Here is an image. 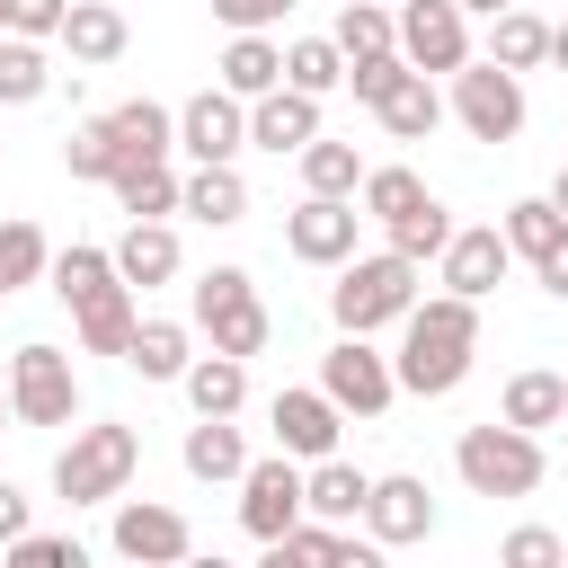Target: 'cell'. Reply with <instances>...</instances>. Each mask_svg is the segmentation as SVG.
Segmentation results:
<instances>
[{
    "mask_svg": "<svg viewBox=\"0 0 568 568\" xmlns=\"http://www.w3.org/2000/svg\"><path fill=\"white\" fill-rule=\"evenodd\" d=\"M399 71H408L399 53H373V62H346V89H355V106H382V89H390Z\"/></svg>",
    "mask_w": 568,
    "mask_h": 568,
    "instance_id": "bcb514c9",
    "label": "cell"
},
{
    "mask_svg": "<svg viewBox=\"0 0 568 568\" xmlns=\"http://www.w3.org/2000/svg\"><path fill=\"white\" fill-rule=\"evenodd\" d=\"M0 568H89V550H80L71 532H18V541L0 550Z\"/></svg>",
    "mask_w": 568,
    "mask_h": 568,
    "instance_id": "7bdbcfd3",
    "label": "cell"
},
{
    "mask_svg": "<svg viewBox=\"0 0 568 568\" xmlns=\"http://www.w3.org/2000/svg\"><path fill=\"white\" fill-rule=\"evenodd\" d=\"M62 169H71V178H98V186H115V151H106V124H98V115L62 133Z\"/></svg>",
    "mask_w": 568,
    "mask_h": 568,
    "instance_id": "60d3db41",
    "label": "cell"
},
{
    "mask_svg": "<svg viewBox=\"0 0 568 568\" xmlns=\"http://www.w3.org/2000/svg\"><path fill=\"white\" fill-rule=\"evenodd\" d=\"M284 89H302V98L346 89V53H337V36H293V44H284Z\"/></svg>",
    "mask_w": 568,
    "mask_h": 568,
    "instance_id": "e575fe53",
    "label": "cell"
},
{
    "mask_svg": "<svg viewBox=\"0 0 568 568\" xmlns=\"http://www.w3.org/2000/svg\"><path fill=\"white\" fill-rule=\"evenodd\" d=\"M53 89V62H44V44H27V36H0V106H36Z\"/></svg>",
    "mask_w": 568,
    "mask_h": 568,
    "instance_id": "74e56055",
    "label": "cell"
},
{
    "mask_svg": "<svg viewBox=\"0 0 568 568\" xmlns=\"http://www.w3.org/2000/svg\"><path fill=\"white\" fill-rule=\"evenodd\" d=\"M71 328H80V346H89V355H124V346H133V328H142L133 284H106V293L71 302Z\"/></svg>",
    "mask_w": 568,
    "mask_h": 568,
    "instance_id": "7402d4cb",
    "label": "cell"
},
{
    "mask_svg": "<svg viewBox=\"0 0 568 568\" xmlns=\"http://www.w3.org/2000/svg\"><path fill=\"white\" fill-rule=\"evenodd\" d=\"M178 151H186L195 169L240 160V151H248V98H231L222 80H213L204 98H186V106H178Z\"/></svg>",
    "mask_w": 568,
    "mask_h": 568,
    "instance_id": "30bf717a",
    "label": "cell"
},
{
    "mask_svg": "<svg viewBox=\"0 0 568 568\" xmlns=\"http://www.w3.org/2000/svg\"><path fill=\"white\" fill-rule=\"evenodd\" d=\"M470 355H479V302H462V293H426V302L399 320V355H390V373H399V390L444 399V390H462Z\"/></svg>",
    "mask_w": 568,
    "mask_h": 568,
    "instance_id": "6da1fadb",
    "label": "cell"
},
{
    "mask_svg": "<svg viewBox=\"0 0 568 568\" xmlns=\"http://www.w3.org/2000/svg\"><path fill=\"white\" fill-rule=\"evenodd\" d=\"M178 568H231V559H213V550H186V559H178Z\"/></svg>",
    "mask_w": 568,
    "mask_h": 568,
    "instance_id": "db71d44e",
    "label": "cell"
},
{
    "mask_svg": "<svg viewBox=\"0 0 568 568\" xmlns=\"http://www.w3.org/2000/svg\"><path fill=\"white\" fill-rule=\"evenodd\" d=\"M195 550V524L178 515V506H160V497H124L115 506V559H133V568H178Z\"/></svg>",
    "mask_w": 568,
    "mask_h": 568,
    "instance_id": "4fadbf2b",
    "label": "cell"
},
{
    "mask_svg": "<svg viewBox=\"0 0 568 568\" xmlns=\"http://www.w3.org/2000/svg\"><path fill=\"white\" fill-rule=\"evenodd\" d=\"M337 53H346V62L399 53V9H382V0H346V9H337Z\"/></svg>",
    "mask_w": 568,
    "mask_h": 568,
    "instance_id": "836d02e7",
    "label": "cell"
},
{
    "mask_svg": "<svg viewBox=\"0 0 568 568\" xmlns=\"http://www.w3.org/2000/svg\"><path fill=\"white\" fill-rule=\"evenodd\" d=\"M417 204H426V178H417V169H364V213H373L382 231L408 222Z\"/></svg>",
    "mask_w": 568,
    "mask_h": 568,
    "instance_id": "f35d334b",
    "label": "cell"
},
{
    "mask_svg": "<svg viewBox=\"0 0 568 568\" xmlns=\"http://www.w3.org/2000/svg\"><path fill=\"white\" fill-rule=\"evenodd\" d=\"M213 71H222L231 98H266V89H284V44L275 36H231Z\"/></svg>",
    "mask_w": 568,
    "mask_h": 568,
    "instance_id": "484cf974",
    "label": "cell"
},
{
    "mask_svg": "<svg viewBox=\"0 0 568 568\" xmlns=\"http://www.w3.org/2000/svg\"><path fill=\"white\" fill-rule=\"evenodd\" d=\"M178 195H186V178H178L169 160H142V169H115V204H124L133 222H169V213H178Z\"/></svg>",
    "mask_w": 568,
    "mask_h": 568,
    "instance_id": "f546056e",
    "label": "cell"
},
{
    "mask_svg": "<svg viewBox=\"0 0 568 568\" xmlns=\"http://www.w3.org/2000/svg\"><path fill=\"white\" fill-rule=\"evenodd\" d=\"M186 399H195V417H240L248 408V364L240 355H195L186 364Z\"/></svg>",
    "mask_w": 568,
    "mask_h": 568,
    "instance_id": "f1b7e54d",
    "label": "cell"
},
{
    "mask_svg": "<svg viewBox=\"0 0 568 568\" xmlns=\"http://www.w3.org/2000/svg\"><path fill=\"white\" fill-rule=\"evenodd\" d=\"M62 18H71V0H9V36H27V44H53Z\"/></svg>",
    "mask_w": 568,
    "mask_h": 568,
    "instance_id": "ee69618b",
    "label": "cell"
},
{
    "mask_svg": "<svg viewBox=\"0 0 568 568\" xmlns=\"http://www.w3.org/2000/svg\"><path fill=\"white\" fill-rule=\"evenodd\" d=\"M266 426H275V453H293V462H328V453H337L346 408H337L328 390H275Z\"/></svg>",
    "mask_w": 568,
    "mask_h": 568,
    "instance_id": "5bb4252c",
    "label": "cell"
},
{
    "mask_svg": "<svg viewBox=\"0 0 568 568\" xmlns=\"http://www.w3.org/2000/svg\"><path fill=\"white\" fill-rule=\"evenodd\" d=\"M462 9H470V18H497V9H515V0H462Z\"/></svg>",
    "mask_w": 568,
    "mask_h": 568,
    "instance_id": "f5cc1de1",
    "label": "cell"
},
{
    "mask_svg": "<svg viewBox=\"0 0 568 568\" xmlns=\"http://www.w3.org/2000/svg\"><path fill=\"white\" fill-rule=\"evenodd\" d=\"M497 568H568V541H559L550 524H515V532L497 541Z\"/></svg>",
    "mask_w": 568,
    "mask_h": 568,
    "instance_id": "b9f144b4",
    "label": "cell"
},
{
    "mask_svg": "<svg viewBox=\"0 0 568 568\" xmlns=\"http://www.w3.org/2000/svg\"><path fill=\"white\" fill-rule=\"evenodd\" d=\"M320 568H390V559H382V541H373V532H364V541H355V532H337Z\"/></svg>",
    "mask_w": 568,
    "mask_h": 568,
    "instance_id": "7dc6e473",
    "label": "cell"
},
{
    "mask_svg": "<svg viewBox=\"0 0 568 568\" xmlns=\"http://www.w3.org/2000/svg\"><path fill=\"white\" fill-rule=\"evenodd\" d=\"M248 142L275 151V160H284V151L302 160V151L320 142V98H302V89H266V98H248Z\"/></svg>",
    "mask_w": 568,
    "mask_h": 568,
    "instance_id": "ac0fdd59",
    "label": "cell"
},
{
    "mask_svg": "<svg viewBox=\"0 0 568 568\" xmlns=\"http://www.w3.org/2000/svg\"><path fill=\"white\" fill-rule=\"evenodd\" d=\"M373 115H382V133H390V142H426V133L444 124V98H435V80H426V71H399V80L382 89V106H373Z\"/></svg>",
    "mask_w": 568,
    "mask_h": 568,
    "instance_id": "603a6c76",
    "label": "cell"
},
{
    "mask_svg": "<svg viewBox=\"0 0 568 568\" xmlns=\"http://www.w3.org/2000/svg\"><path fill=\"white\" fill-rule=\"evenodd\" d=\"M364 497H373V470H355V462H311L302 470V506L320 515V524H364Z\"/></svg>",
    "mask_w": 568,
    "mask_h": 568,
    "instance_id": "44dd1931",
    "label": "cell"
},
{
    "mask_svg": "<svg viewBox=\"0 0 568 568\" xmlns=\"http://www.w3.org/2000/svg\"><path fill=\"white\" fill-rule=\"evenodd\" d=\"M453 470H462V488L470 497H532L541 488V435H524V426H462V444H453Z\"/></svg>",
    "mask_w": 568,
    "mask_h": 568,
    "instance_id": "277c9868",
    "label": "cell"
},
{
    "mask_svg": "<svg viewBox=\"0 0 568 568\" xmlns=\"http://www.w3.org/2000/svg\"><path fill=\"white\" fill-rule=\"evenodd\" d=\"M453 231H462V222H453V213H444V204H435V195H426V204H417V213H408V222H390V248H399V257H417V266H426V257H444V248H453Z\"/></svg>",
    "mask_w": 568,
    "mask_h": 568,
    "instance_id": "ab89813d",
    "label": "cell"
},
{
    "mask_svg": "<svg viewBox=\"0 0 568 568\" xmlns=\"http://www.w3.org/2000/svg\"><path fill=\"white\" fill-rule=\"evenodd\" d=\"M53 293H62V311L71 302H89V293H106V284H124L115 275V248H98V240H71V248H53Z\"/></svg>",
    "mask_w": 568,
    "mask_h": 568,
    "instance_id": "1f68e13d",
    "label": "cell"
},
{
    "mask_svg": "<svg viewBox=\"0 0 568 568\" xmlns=\"http://www.w3.org/2000/svg\"><path fill=\"white\" fill-rule=\"evenodd\" d=\"M435 266H444V293H462V302H488V293L506 284L515 248H506V231H497V222H470V231H453V248H444Z\"/></svg>",
    "mask_w": 568,
    "mask_h": 568,
    "instance_id": "9a60e30c",
    "label": "cell"
},
{
    "mask_svg": "<svg viewBox=\"0 0 568 568\" xmlns=\"http://www.w3.org/2000/svg\"><path fill=\"white\" fill-rule=\"evenodd\" d=\"M124 364H133L142 382H186V364H195V328H186V320H142L133 346H124Z\"/></svg>",
    "mask_w": 568,
    "mask_h": 568,
    "instance_id": "cb8c5ba5",
    "label": "cell"
},
{
    "mask_svg": "<svg viewBox=\"0 0 568 568\" xmlns=\"http://www.w3.org/2000/svg\"><path fill=\"white\" fill-rule=\"evenodd\" d=\"M178 266H186V248H178V231H169V222H124V240H115V275H124L133 293L169 284Z\"/></svg>",
    "mask_w": 568,
    "mask_h": 568,
    "instance_id": "ffe728a7",
    "label": "cell"
},
{
    "mask_svg": "<svg viewBox=\"0 0 568 568\" xmlns=\"http://www.w3.org/2000/svg\"><path fill=\"white\" fill-rule=\"evenodd\" d=\"M364 532H373L382 550H399V541H426V532H435V497H426V479H417V470H390V479H373V497H364Z\"/></svg>",
    "mask_w": 568,
    "mask_h": 568,
    "instance_id": "2e32d148",
    "label": "cell"
},
{
    "mask_svg": "<svg viewBox=\"0 0 568 568\" xmlns=\"http://www.w3.org/2000/svg\"><path fill=\"white\" fill-rule=\"evenodd\" d=\"M355 231H364L355 195H302V204L284 213V248H293L302 266H346V257H355Z\"/></svg>",
    "mask_w": 568,
    "mask_h": 568,
    "instance_id": "7c38bea8",
    "label": "cell"
},
{
    "mask_svg": "<svg viewBox=\"0 0 568 568\" xmlns=\"http://www.w3.org/2000/svg\"><path fill=\"white\" fill-rule=\"evenodd\" d=\"M18 532H36V524H27V497H18V488H9V479H0V550H9V541H18Z\"/></svg>",
    "mask_w": 568,
    "mask_h": 568,
    "instance_id": "681fc988",
    "label": "cell"
},
{
    "mask_svg": "<svg viewBox=\"0 0 568 568\" xmlns=\"http://www.w3.org/2000/svg\"><path fill=\"white\" fill-rule=\"evenodd\" d=\"M178 213H195V222L231 231V222L248 213V178H240V160H222V169H195V178H186V195H178Z\"/></svg>",
    "mask_w": 568,
    "mask_h": 568,
    "instance_id": "83f0119b",
    "label": "cell"
},
{
    "mask_svg": "<svg viewBox=\"0 0 568 568\" xmlns=\"http://www.w3.org/2000/svg\"><path fill=\"white\" fill-rule=\"evenodd\" d=\"M550 62H559V71H568V18H559V27H550Z\"/></svg>",
    "mask_w": 568,
    "mask_h": 568,
    "instance_id": "f907efd6",
    "label": "cell"
},
{
    "mask_svg": "<svg viewBox=\"0 0 568 568\" xmlns=\"http://www.w3.org/2000/svg\"><path fill=\"white\" fill-rule=\"evenodd\" d=\"M506 426H524V435L568 426V373H550V364L515 373V382H506Z\"/></svg>",
    "mask_w": 568,
    "mask_h": 568,
    "instance_id": "4316f807",
    "label": "cell"
},
{
    "mask_svg": "<svg viewBox=\"0 0 568 568\" xmlns=\"http://www.w3.org/2000/svg\"><path fill=\"white\" fill-rule=\"evenodd\" d=\"M488 62H497V71H541V62H550V18H532L524 0L497 9V18H488Z\"/></svg>",
    "mask_w": 568,
    "mask_h": 568,
    "instance_id": "d4e9b609",
    "label": "cell"
},
{
    "mask_svg": "<svg viewBox=\"0 0 568 568\" xmlns=\"http://www.w3.org/2000/svg\"><path fill=\"white\" fill-rule=\"evenodd\" d=\"M302 515H311V506H302V462H293V453H266V462L240 470V524H248L257 541H284Z\"/></svg>",
    "mask_w": 568,
    "mask_h": 568,
    "instance_id": "8fae6325",
    "label": "cell"
},
{
    "mask_svg": "<svg viewBox=\"0 0 568 568\" xmlns=\"http://www.w3.org/2000/svg\"><path fill=\"white\" fill-rule=\"evenodd\" d=\"M257 568H302V559H293L284 541H266V559H257Z\"/></svg>",
    "mask_w": 568,
    "mask_h": 568,
    "instance_id": "816d5d0a",
    "label": "cell"
},
{
    "mask_svg": "<svg viewBox=\"0 0 568 568\" xmlns=\"http://www.w3.org/2000/svg\"><path fill=\"white\" fill-rule=\"evenodd\" d=\"M399 62L426 71V80H435V71L453 80L462 62H479V53H470V9H462V0H399Z\"/></svg>",
    "mask_w": 568,
    "mask_h": 568,
    "instance_id": "52a82bcc",
    "label": "cell"
},
{
    "mask_svg": "<svg viewBox=\"0 0 568 568\" xmlns=\"http://www.w3.org/2000/svg\"><path fill=\"white\" fill-rule=\"evenodd\" d=\"M9 417H18V426H71V417H80V373H71L62 346L27 337V346L9 355Z\"/></svg>",
    "mask_w": 568,
    "mask_h": 568,
    "instance_id": "8992f818",
    "label": "cell"
},
{
    "mask_svg": "<svg viewBox=\"0 0 568 568\" xmlns=\"http://www.w3.org/2000/svg\"><path fill=\"white\" fill-rule=\"evenodd\" d=\"M497 231H506V248H515V257H532V266H541V257L568 240V213H559L550 195H524V204H506V213H497Z\"/></svg>",
    "mask_w": 568,
    "mask_h": 568,
    "instance_id": "4dcf8cb0",
    "label": "cell"
},
{
    "mask_svg": "<svg viewBox=\"0 0 568 568\" xmlns=\"http://www.w3.org/2000/svg\"><path fill=\"white\" fill-rule=\"evenodd\" d=\"M0 36H9V0H0Z\"/></svg>",
    "mask_w": 568,
    "mask_h": 568,
    "instance_id": "9f6ffc18",
    "label": "cell"
},
{
    "mask_svg": "<svg viewBox=\"0 0 568 568\" xmlns=\"http://www.w3.org/2000/svg\"><path fill=\"white\" fill-rule=\"evenodd\" d=\"M53 44H62L71 62H89V71H98V62H115V53L133 44V27H124V9H115V0H71V18H62V36H53Z\"/></svg>",
    "mask_w": 568,
    "mask_h": 568,
    "instance_id": "d6986e66",
    "label": "cell"
},
{
    "mask_svg": "<svg viewBox=\"0 0 568 568\" xmlns=\"http://www.w3.org/2000/svg\"><path fill=\"white\" fill-rule=\"evenodd\" d=\"M213 18H222L231 36H266L275 18H293V0H213Z\"/></svg>",
    "mask_w": 568,
    "mask_h": 568,
    "instance_id": "f6af8a7d",
    "label": "cell"
},
{
    "mask_svg": "<svg viewBox=\"0 0 568 568\" xmlns=\"http://www.w3.org/2000/svg\"><path fill=\"white\" fill-rule=\"evenodd\" d=\"M98 124H106L115 169H142V160H169V151H178V115H169L160 98H124V106H106Z\"/></svg>",
    "mask_w": 568,
    "mask_h": 568,
    "instance_id": "e0dca14e",
    "label": "cell"
},
{
    "mask_svg": "<svg viewBox=\"0 0 568 568\" xmlns=\"http://www.w3.org/2000/svg\"><path fill=\"white\" fill-rule=\"evenodd\" d=\"M532 284H541V293H550V302H568V240H559V248H550V257H541V266H532Z\"/></svg>",
    "mask_w": 568,
    "mask_h": 568,
    "instance_id": "c3c4849f",
    "label": "cell"
},
{
    "mask_svg": "<svg viewBox=\"0 0 568 568\" xmlns=\"http://www.w3.org/2000/svg\"><path fill=\"white\" fill-rule=\"evenodd\" d=\"M453 115H462L470 142H515V133H524V71L462 62V71H453Z\"/></svg>",
    "mask_w": 568,
    "mask_h": 568,
    "instance_id": "ba28073f",
    "label": "cell"
},
{
    "mask_svg": "<svg viewBox=\"0 0 568 568\" xmlns=\"http://www.w3.org/2000/svg\"><path fill=\"white\" fill-rule=\"evenodd\" d=\"M320 390H328L346 417H382V408L399 399V373H390V355H382L373 337H337V346L320 355Z\"/></svg>",
    "mask_w": 568,
    "mask_h": 568,
    "instance_id": "9c48e42d",
    "label": "cell"
},
{
    "mask_svg": "<svg viewBox=\"0 0 568 568\" xmlns=\"http://www.w3.org/2000/svg\"><path fill=\"white\" fill-rule=\"evenodd\" d=\"M302 186H311V195H364V151L320 133V142L302 151Z\"/></svg>",
    "mask_w": 568,
    "mask_h": 568,
    "instance_id": "8d00e7d4",
    "label": "cell"
},
{
    "mask_svg": "<svg viewBox=\"0 0 568 568\" xmlns=\"http://www.w3.org/2000/svg\"><path fill=\"white\" fill-rule=\"evenodd\" d=\"M417 257H399V248H373V257H346L337 266V284H328V320H337V337H373V328H390V320H408L417 311Z\"/></svg>",
    "mask_w": 568,
    "mask_h": 568,
    "instance_id": "7a4b0ae2",
    "label": "cell"
},
{
    "mask_svg": "<svg viewBox=\"0 0 568 568\" xmlns=\"http://www.w3.org/2000/svg\"><path fill=\"white\" fill-rule=\"evenodd\" d=\"M44 266H53V240L36 222H0V302L27 293V284H44Z\"/></svg>",
    "mask_w": 568,
    "mask_h": 568,
    "instance_id": "d590c367",
    "label": "cell"
},
{
    "mask_svg": "<svg viewBox=\"0 0 568 568\" xmlns=\"http://www.w3.org/2000/svg\"><path fill=\"white\" fill-rule=\"evenodd\" d=\"M0 408H9V382H0Z\"/></svg>",
    "mask_w": 568,
    "mask_h": 568,
    "instance_id": "6f0895ef",
    "label": "cell"
},
{
    "mask_svg": "<svg viewBox=\"0 0 568 568\" xmlns=\"http://www.w3.org/2000/svg\"><path fill=\"white\" fill-rule=\"evenodd\" d=\"M133 462H142V435L98 417V426H71V444L53 453V497L62 506H106L133 488Z\"/></svg>",
    "mask_w": 568,
    "mask_h": 568,
    "instance_id": "3957f363",
    "label": "cell"
},
{
    "mask_svg": "<svg viewBox=\"0 0 568 568\" xmlns=\"http://www.w3.org/2000/svg\"><path fill=\"white\" fill-rule=\"evenodd\" d=\"M382 9H399V0H382Z\"/></svg>",
    "mask_w": 568,
    "mask_h": 568,
    "instance_id": "680465c9",
    "label": "cell"
},
{
    "mask_svg": "<svg viewBox=\"0 0 568 568\" xmlns=\"http://www.w3.org/2000/svg\"><path fill=\"white\" fill-rule=\"evenodd\" d=\"M248 470V444L231 417H195L186 426V479H240Z\"/></svg>",
    "mask_w": 568,
    "mask_h": 568,
    "instance_id": "d6a6232c",
    "label": "cell"
},
{
    "mask_svg": "<svg viewBox=\"0 0 568 568\" xmlns=\"http://www.w3.org/2000/svg\"><path fill=\"white\" fill-rule=\"evenodd\" d=\"M195 328L213 337V355H266V337H275V320H266V302H257V284H248V266H204L195 275Z\"/></svg>",
    "mask_w": 568,
    "mask_h": 568,
    "instance_id": "5b68a950",
    "label": "cell"
},
{
    "mask_svg": "<svg viewBox=\"0 0 568 568\" xmlns=\"http://www.w3.org/2000/svg\"><path fill=\"white\" fill-rule=\"evenodd\" d=\"M550 204H559V213H568V169H559V178H550Z\"/></svg>",
    "mask_w": 568,
    "mask_h": 568,
    "instance_id": "11a10c76",
    "label": "cell"
}]
</instances>
